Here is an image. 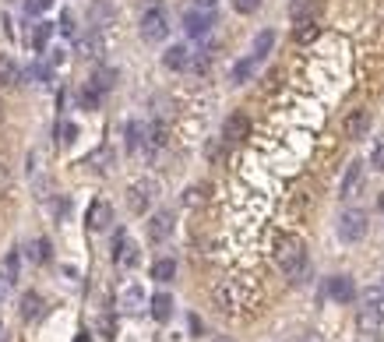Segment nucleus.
I'll return each instance as SVG.
<instances>
[{
    "label": "nucleus",
    "mask_w": 384,
    "mask_h": 342,
    "mask_svg": "<svg viewBox=\"0 0 384 342\" xmlns=\"http://www.w3.org/2000/svg\"><path fill=\"white\" fill-rule=\"evenodd\" d=\"M339 237H342L346 244H360V240L367 237V212H360V208L342 212V215H339Z\"/></svg>",
    "instance_id": "nucleus-4"
},
{
    "label": "nucleus",
    "mask_w": 384,
    "mask_h": 342,
    "mask_svg": "<svg viewBox=\"0 0 384 342\" xmlns=\"http://www.w3.org/2000/svg\"><path fill=\"white\" fill-rule=\"evenodd\" d=\"M367 127H371V113L367 109H353L346 117V138H363Z\"/></svg>",
    "instance_id": "nucleus-18"
},
{
    "label": "nucleus",
    "mask_w": 384,
    "mask_h": 342,
    "mask_svg": "<svg viewBox=\"0 0 384 342\" xmlns=\"http://www.w3.org/2000/svg\"><path fill=\"white\" fill-rule=\"evenodd\" d=\"M50 36H53V25H50V21H39V25L32 28V36H28L32 50H35V53H43V50H46V43H50Z\"/></svg>",
    "instance_id": "nucleus-25"
},
{
    "label": "nucleus",
    "mask_w": 384,
    "mask_h": 342,
    "mask_svg": "<svg viewBox=\"0 0 384 342\" xmlns=\"http://www.w3.org/2000/svg\"><path fill=\"white\" fill-rule=\"evenodd\" d=\"M170 36V18L159 4H152L145 14H141V39L145 43H163Z\"/></svg>",
    "instance_id": "nucleus-2"
},
{
    "label": "nucleus",
    "mask_w": 384,
    "mask_h": 342,
    "mask_svg": "<svg viewBox=\"0 0 384 342\" xmlns=\"http://www.w3.org/2000/svg\"><path fill=\"white\" fill-rule=\"evenodd\" d=\"M120 311L124 314H141L145 311V286L141 282H127L120 289Z\"/></svg>",
    "instance_id": "nucleus-8"
},
{
    "label": "nucleus",
    "mask_w": 384,
    "mask_h": 342,
    "mask_svg": "<svg viewBox=\"0 0 384 342\" xmlns=\"http://www.w3.org/2000/svg\"><path fill=\"white\" fill-rule=\"evenodd\" d=\"M78 53L89 57V60H102V53H106V39L99 36V28H89V36L78 39Z\"/></svg>",
    "instance_id": "nucleus-13"
},
{
    "label": "nucleus",
    "mask_w": 384,
    "mask_h": 342,
    "mask_svg": "<svg viewBox=\"0 0 384 342\" xmlns=\"http://www.w3.org/2000/svg\"><path fill=\"white\" fill-rule=\"evenodd\" d=\"M50 4H53V0H25V11H28V14H43Z\"/></svg>",
    "instance_id": "nucleus-35"
},
{
    "label": "nucleus",
    "mask_w": 384,
    "mask_h": 342,
    "mask_svg": "<svg viewBox=\"0 0 384 342\" xmlns=\"http://www.w3.org/2000/svg\"><path fill=\"white\" fill-rule=\"evenodd\" d=\"M102 95H106V92H99V88L89 82V85L82 88V95H78V99H82V106H85V109H96L99 102H102Z\"/></svg>",
    "instance_id": "nucleus-30"
},
{
    "label": "nucleus",
    "mask_w": 384,
    "mask_h": 342,
    "mask_svg": "<svg viewBox=\"0 0 384 342\" xmlns=\"http://www.w3.org/2000/svg\"><path fill=\"white\" fill-rule=\"evenodd\" d=\"M254 71H258V57L251 53V57H243V60H236V64H233L229 82H233V85H247V82L254 78Z\"/></svg>",
    "instance_id": "nucleus-17"
},
{
    "label": "nucleus",
    "mask_w": 384,
    "mask_h": 342,
    "mask_svg": "<svg viewBox=\"0 0 384 342\" xmlns=\"http://www.w3.org/2000/svg\"><path fill=\"white\" fill-rule=\"evenodd\" d=\"M152 318L155 321H170L173 318V296L170 293H155L152 296Z\"/></svg>",
    "instance_id": "nucleus-21"
},
{
    "label": "nucleus",
    "mask_w": 384,
    "mask_h": 342,
    "mask_svg": "<svg viewBox=\"0 0 384 342\" xmlns=\"http://www.w3.org/2000/svg\"><path fill=\"white\" fill-rule=\"evenodd\" d=\"M109 223H113V208L106 201H92V208H89V230L102 233V230H109Z\"/></svg>",
    "instance_id": "nucleus-15"
},
{
    "label": "nucleus",
    "mask_w": 384,
    "mask_h": 342,
    "mask_svg": "<svg viewBox=\"0 0 384 342\" xmlns=\"http://www.w3.org/2000/svg\"><path fill=\"white\" fill-rule=\"evenodd\" d=\"M317 11H321V0H289V18L292 21L317 18Z\"/></svg>",
    "instance_id": "nucleus-20"
},
{
    "label": "nucleus",
    "mask_w": 384,
    "mask_h": 342,
    "mask_svg": "<svg viewBox=\"0 0 384 342\" xmlns=\"http://www.w3.org/2000/svg\"><path fill=\"white\" fill-rule=\"evenodd\" d=\"M173 275H177V261L173 257H159L152 264V279L155 282H173Z\"/></svg>",
    "instance_id": "nucleus-28"
},
{
    "label": "nucleus",
    "mask_w": 384,
    "mask_h": 342,
    "mask_svg": "<svg viewBox=\"0 0 384 342\" xmlns=\"http://www.w3.org/2000/svg\"><path fill=\"white\" fill-rule=\"evenodd\" d=\"M194 4H197V7H208V11H212V4H215V0H194Z\"/></svg>",
    "instance_id": "nucleus-37"
},
{
    "label": "nucleus",
    "mask_w": 384,
    "mask_h": 342,
    "mask_svg": "<svg viewBox=\"0 0 384 342\" xmlns=\"http://www.w3.org/2000/svg\"><path fill=\"white\" fill-rule=\"evenodd\" d=\"M92 85H96L99 92H109V88L116 85V71H113V68H99L96 75H92Z\"/></svg>",
    "instance_id": "nucleus-29"
},
{
    "label": "nucleus",
    "mask_w": 384,
    "mask_h": 342,
    "mask_svg": "<svg viewBox=\"0 0 384 342\" xmlns=\"http://www.w3.org/2000/svg\"><path fill=\"white\" fill-rule=\"evenodd\" d=\"M138 244L127 237V233H116V240H113V261L116 264H124V268H134L138 264Z\"/></svg>",
    "instance_id": "nucleus-9"
},
{
    "label": "nucleus",
    "mask_w": 384,
    "mask_h": 342,
    "mask_svg": "<svg viewBox=\"0 0 384 342\" xmlns=\"http://www.w3.org/2000/svg\"><path fill=\"white\" fill-rule=\"evenodd\" d=\"M204 198H208V187H204V183H201V187H187V194H184V205H201V201H204Z\"/></svg>",
    "instance_id": "nucleus-31"
},
{
    "label": "nucleus",
    "mask_w": 384,
    "mask_h": 342,
    "mask_svg": "<svg viewBox=\"0 0 384 342\" xmlns=\"http://www.w3.org/2000/svg\"><path fill=\"white\" fill-rule=\"evenodd\" d=\"M360 187H363V163H349V170L342 176V198H346V201L356 198Z\"/></svg>",
    "instance_id": "nucleus-16"
},
{
    "label": "nucleus",
    "mask_w": 384,
    "mask_h": 342,
    "mask_svg": "<svg viewBox=\"0 0 384 342\" xmlns=\"http://www.w3.org/2000/svg\"><path fill=\"white\" fill-rule=\"evenodd\" d=\"M60 32H64V36H75V14H71V11L60 14Z\"/></svg>",
    "instance_id": "nucleus-34"
},
{
    "label": "nucleus",
    "mask_w": 384,
    "mask_h": 342,
    "mask_svg": "<svg viewBox=\"0 0 384 342\" xmlns=\"http://www.w3.org/2000/svg\"><path fill=\"white\" fill-rule=\"evenodd\" d=\"M212 25H215V14H212L208 7L187 11V14H184V32H187L191 39H204V36L212 32Z\"/></svg>",
    "instance_id": "nucleus-6"
},
{
    "label": "nucleus",
    "mask_w": 384,
    "mask_h": 342,
    "mask_svg": "<svg viewBox=\"0 0 384 342\" xmlns=\"http://www.w3.org/2000/svg\"><path fill=\"white\" fill-rule=\"evenodd\" d=\"M191 60H194V53L187 50V46H180V43L170 46V50L163 53V68H166V71H187Z\"/></svg>",
    "instance_id": "nucleus-12"
},
{
    "label": "nucleus",
    "mask_w": 384,
    "mask_h": 342,
    "mask_svg": "<svg viewBox=\"0 0 384 342\" xmlns=\"http://www.w3.org/2000/svg\"><path fill=\"white\" fill-rule=\"evenodd\" d=\"M145 134H148V131H145V124L131 120V124H127V152H141V145L148 141Z\"/></svg>",
    "instance_id": "nucleus-27"
},
{
    "label": "nucleus",
    "mask_w": 384,
    "mask_h": 342,
    "mask_svg": "<svg viewBox=\"0 0 384 342\" xmlns=\"http://www.w3.org/2000/svg\"><path fill=\"white\" fill-rule=\"evenodd\" d=\"M116 21V7L109 4V0H92L89 4V28H109Z\"/></svg>",
    "instance_id": "nucleus-10"
},
{
    "label": "nucleus",
    "mask_w": 384,
    "mask_h": 342,
    "mask_svg": "<svg viewBox=\"0 0 384 342\" xmlns=\"http://www.w3.org/2000/svg\"><path fill=\"white\" fill-rule=\"evenodd\" d=\"M371 163H374V166L384 173V138L378 141V145H374V156H371Z\"/></svg>",
    "instance_id": "nucleus-36"
},
{
    "label": "nucleus",
    "mask_w": 384,
    "mask_h": 342,
    "mask_svg": "<svg viewBox=\"0 0 384 342\" xmlns=\"http://www.w3.org/2000/svg\"><path fill=\"white\" fill-rule=\"evenodd\" d=\"M173 237V212H155L152 223H148V240L152 244H163Z\"/></svg>",
    "instance_id": "nucleus-11"
},
{
    "label": "nucleus",
    "mask_w": 384,
    "mask_h": 342,
    "mask_svg": "<svg viewBox=\"0 0 384 342\" xmlns=\"http://www.w3.org/2000/svg\"><path fill=\"white\" fill-rule=\"evenodd\" d=\"M303 342H321L317 336H303Z\"/></svg>",
    "instance_id": "nucleus-39"
},
{
    "label": "nucleus",
    "mask_w": 384,
    "mask_h": 342,
    "mask_svg": "<svg viewBox=\"0 0 384 342\" xmlns=\"http://www.w3.org/2000/svg\"><path fill=\"white\" fill-rule=\"evenodd\" d=\"M247 134H251V120H247L243 113H229L226 124H222V141H226V145H236V141H243Z\"/></svg>",
    "instance_id": "nucleus-7"
},
{
    "label": "nucleus",
    "mask_w": 384,
    "mask_h": 342,
    "mask_svg": "<svg viewBox=\"0 0 384 342\" xmlns=\"http://www.w3.org/2000/svg\"><path fill=\"white\" fill-rule=\"evenodd\" d=\"M328 293H331L335 304H349V300L356 296V286H353L349 275H331V279H328Z\"/></svg>",
    "instance_id": "nucleus-14"
},
{
    "label": "nucleus",
    "mask_w": 384,
    "mask_h": 342,
    "mask_svg": "<svg viewBox=\"0 0 384 342\" xmlns=\"http://www.w3.org/2000/svg\"><path fill=\"white\" fill-rule=\"evenodd\" d=\"M215 342H229V339H215Z\"/></svg>",
    "instance_id": "nucleus-40"
},
{
    "label": "nucleus",
    "mask_w": 384,
    "mask_h": 342,
    "mask_svg": "<svg viewBox=\"0 0 384 342\" xmlns=\"http://www.w3.org/2000/svg\"><path fill=\"white\" fill-rule=\"evenodd\" d=\"M152 201H155V183H152V180H138V183H131V191H127V205H131L134 215H145V212L152 208Z\"/></svg>",
    "instance_id": "nucleus-5"
},
{
    "label": "nucleus",
    "mask_w": 384,
    "mask_h": 342,
    "mask_svg": "<svg viewBox=\"0 0 384 342\" xmlns=\"http://www.w3.org/2000/svg\"><path fill=\"white\" fill-rule=\"evenodd\" d=\"M18 282V255H7V272H4V286Z\"/></svg>",
    "instance_id": "nucleus-33"
},
{
    "label": "nucleus",
    "mask_w": 384,
    "mask_h": 342,
    "mask_svg": "<svg viewBox=\"0 0 384 342\" xmlns=\"http://www.w3.org/2000/svg\"><path fill=\"white\" fill-rule=\"evenodd\" d=\"M272 46H275V32H272V28H265V32H258V36H254L251 53L261 60V57H268V53H272Z\"/></svg>",
    "instance_id": "nucleus-26"
},
{
    "label": "nucleus",
    "mask_w": 384,
    "mask_h": 342,
    "mask_svg": "<svg viewBox=\"0 0 384 342\" xmlns=\"http://www.w3.org/2000/svg\"><path fill=\"white\" fill-rule=\"evenodd\" d=\"M18 78H21V71H18V64L7 57V53H0V88H11L18 85Z\"/></svg>",
    "instance_id": "nucleus-23"
},
{
    "label": "nucleus",
    "mask_w": 384,
    "mask_h": 342,
    "mask_svg": "<svg viewBox=\"0 0 384 342\" xmlns=\"http://www.w3.org/2000/svg\"><path fill=\"white\" fill-rule=\"evenodd\" d=\"M317 36H321L317 18H303V21H296V28H292V39H296V43H303V46H307V43H314Z\"/></svg>",
    "instance_id": "nucleus-19"
},
{
    "label": "nucleus",
    "mask_w": 384,
    "mask_h": 342,
    "mask_svg": "<svg viewBox=\"0 0 384 342\" xmlns=\"http://www.w3.org/2000/svg\"><path fill=\"white\" fill-rule=\"evenodd\" d=\"M378 325H381V307L374 300H367V307H360V328L363 332H378Z\"/></svg>",
    "instance_id": "nucleus-22"
},
{
    "label": "nucleus",
    "mask_w": 384,
    "mask_h": 342,
    "mask_svg": "<svg viewBox=\"0 0 384 342\" xmlns=\"http://www.w3.org/2000/svg\"><path fill=\"white\" fill-rule=\"evenodd\" d=\"M215 304L226 311V314H236L240 307H247V293L240 286V279H222L215 286Z\"/></svg>",
    "instance_id": "nucleus-3"
},
{
    "label": "nucleus",
    "mask_w": 384,
    "mask_h": 342,
    "mask_svg": "<svg viewBox=\"0 0 384 342\" xmlns=\"http://www.w3.org/2000/svg\"><path fill=\"white\" fill-rule=\"evenodd\" d=\"M21 318H25V321L43 318V296H39V293H25V296H21Z\"/></svg>",
    "instance_id": "nucleus-24"
},
{
    "label": "nucleus",
    "mask_w": 384,
    "mask_h": 342,
    "mask_svg": "<svg viewBox=\"0 0 384 342\" xmlns=\"http://www.w3.org/2000/svg\"><path fill=\"white\" fill-rule=\"evenodd\" d=\"M275 261H279V268L286 272L292 282H303L300 275L307 272V247H303V240L296 233H282L275 240Z\"/></svg>",
    "instance_id": "nucleus-1"
},
{
    "label": "nucleus",
    "mask_w": 384,
    "mask_h": 342,
    "mask_svg": "<svg viewBox=\"0 0 384 342\" xmlns=\"http://www.w3.org/2000/svg\"><path fill=\"white\" fill-rule=\"evenodd\" d=\"M229 4H233L236 14H254V11L261 7V0H229Z\"/></svg>",
    "instance_id": "nucleus-32"
},
{
    "label": "nucleus",
    "mask_w": 384,
    "mask_h": 342,
    "mask_svg": "<svg viewBox=\"0 0 384 342\" xmlns=\"http://www.w3.org/2000/svg\"><path fill=\"white\" fill-rule=\"evenodd\" d=\"M75 342H92V339H89V332H82V336H78Z\"/></svg>",
    "instance_id": "nucleus-38"
}]
</instances>
